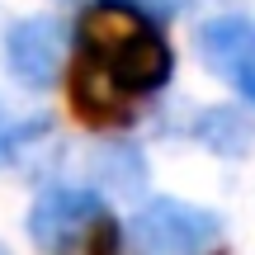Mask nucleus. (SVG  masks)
Wrapping results in <instances>:
<instances>
[{
	"mask_svg": "<svg viewBox=\"0 0 255 255\" xmlns=\"http://www.w3.org/2000/svg\"><path fill=\"white\" fill-rule=\"evenodd\" d=\"M194 137H199L203 146H213V151H222V156H246L251 142H255V128H251L246 114H237V109H208L194 123Z\"/></svg>",
	"mask_w": 255,
	"mask_h": 255,
	"instance_id": "obj_6",
	"label": "nucleus"
},
{
	"mask_svg": "<svg viewBox=\"0 0 255 255\" xmlns=\"http://www.w3.org/2000/svg\"><path fill=\"white\" fill-rule=\"evenodd\" d=\"M71 62V33L57 19H19L5 38V66L24 90H47Z\"/></svg>",
	"mask_w": 255,
	"mask_h": 255,
	"instance_id": "obj_5",
	"label": "nucleus"
},
{
	"mask_svg": "<svg viewBox=\"0 0 255 255\" xmlns=\"http://www.w3.org/2000/svg\"><path fill=\"white\" fill-rule=\"evenodd\" d=\"M62 5H95V0H62ZM119 5H137V9H146V14H151V19H161V24H165V19H175V9H180V0H119Z\"/></svg>",
	"mask_w": 255,
	"mask_h": 255,
	"instance_id": "obj_8",
	"label": "nucleus"
},
{
	"mask_svg": "<svg viewBox=\"0 0 255 255\" xmlns=\"http://www.w3.org/2000/svg\"><path fill=\"white\" fill-rule=\"evenodd\" d=\"M43 132H52V119H47V114H33V119H9L5 104H0V165H9L28 142H38Z\"/></svg>",
	"mask_w": 255,
	"mask_h": 255,
	"instance_id": "obj_7",
	"label": "nucleus"
},
{
	"mask_svg": "<svg viewBox=\"0 0 255 255\" xmlns=\"http://www.w3.org/2000/svg\"><path fill=\"white\" fill-rule=\"evenodd\" d=\"M222 218L213 208L184 199H146L123 227V251L128 255H213L222 246Z\"/></svg>",
	"mask_w": 255,
	"mask_h": 255,
	"instance_id": "obj_3",
	"label": "nucleus"
},
{
	"mask_svg": "<svg viewBox=\"0 0 255 255\" xmlns=\"http://www.w3.org/2000/svg\"><path fill=\"white\" fill-rule=\"evenodd\" d=\"M194 47H199V62L222 85H232L241 104L255 109V19L246 14L203 19L194 33Z\"/></svg>",
	"mask_w": 255,
	"mask_h": 255,
	"instance_id": "obj_4",
	"label": "nucleus"
},
{
	"mask_svg": "<svg viewBox=\"0 0 255 255\" xmlns=\"http://www.w3.org/2000/svg\"><path fill=\"white\" fill-rule=\"evenodd\" d=\"M28 241L43 255H109L114 251V227L109 203L95 189L81 184H52L33 199L28 208Z\"/></svg>",
	"mask_w": 255,
	"mask_h": 255,
	"instance_id": "obj_2",
	"label": "nucleus"
},
{
	"mask_svg": "<svg viewBox=\"0 0 255 255\" xmlns=\"http://www.w3.org/2000/svg\"><path fill=\"white\" fill-rule=\"evenodd\" d=\"M175 76V52L161 33V19L137 5L95 0L71 24V62L66 90L71 109L95 132H114L137 119L151 95H161Z\"/></svg>",
	"mask_w": 255,
	"mask_h": 255,
	"instance_id": "obj_1",
	"label": "nucleus"
}]
</instances>
